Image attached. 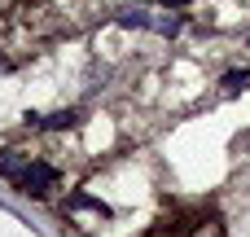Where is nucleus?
<instances>
[{"label": "nucleus", "mask_w": 250, "mask_h": 237, "mask_svg": "<svg viewBox=\"0 0 250 237\" xmlns=\"http://www.w3.org/2000/svg\"><path fill=\"white\" fill-rule=\"evenodd\" d=\"M114 22L119 26H145V31H158V35H180V26H185V18L180 13H154V9H123V13H114Z\"/></svg>", "instance_id": "1"}, {"label": "nucleus", "mask_w": 250, "mask_h": 237, "mask_svg": "<svg viewBox=\"0 0 250 237\" xmlns=\"http://www.w3.org/2000/svg\"><path fill=\"white\" fill-rule=\"evenodd\" d=\"M53 185H57V167H48V163H31V167L22 172V180H18V189H22V194H35V198L48 194Z\"/></svg>", "instance_id": "2"}, {"label": "nucleus", "mask_w": 250, "mask_h": 237, "mask_svg": "<svg viewBox=\"0 0 250 237\" xmlns=\"http://www.w3.org/2000/svg\"><path fill=\"white\" fill-rule=\"evenodd\" d=\"M31 163H35L31 154H22V150H4V154H0V176H9V180L18 185V180H22V172H26Z\"/></svg>", "instance_id": "3"}, {"label": "nucleus", "mask_w": 250, "mask_h": 237, "mask_svg": "<svg viewBox=\"0 0 250 237\" xmlns=\"http://www.w3.org/2000/svg\"><path fill=\"white\" fill-rule=\"evenodd\" d=\"M75 123H79V110H53V114L40 119V128H48V132H62V128H75Z\"/></svg>", "instance_id": "4"}, {"label": "nucleus", "mask_w": 250, "mask_h": 237, "mask_svg": "<svg viewBox=\"0 0 250 237\" xmlns=\"http://www.w3.org/2000/svg\"><path fill=\"white\" fill-rule=\"evenodd\" d=\"M224 84H229L233 92H237V88H250V70H229V75H224Z\"/></svg>", "instance_id": "5"}, {"label": "nucleus", "mask_w": 250, "mask_h": 237, "mask_svg": "<svg viewBox=\"0 0 250 237\" xmlns=\"http://www.w3.org/2000/svg\"><path fill=\"white\" fill-rule=\"evenodd\" d=\"M163 4H189V0H163Z\"/></svg>", "instance_id": "6"}]
</instances>
